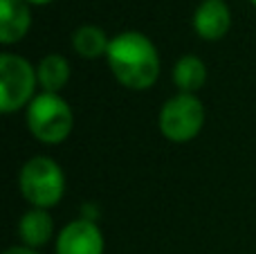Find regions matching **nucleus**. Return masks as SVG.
Returning <instances> with one entry per match:
<instances>
[{
    "label": "nucleus",
    "instance_id": "f257e3e1",
    "mask_svg": "<svg viewBox=\"0 0 256 254\" xmlns=\"http://www.w3.org/2000/svg\"><path fill=\"white\" fill-rule=\"evenodd\" d=\"M108 66L115 79L130 90H146L160 76V56L148 36L140 32H122L110 38Z\"/></svg>",
    "mask_w": 256,
    "mask_h": 254
},
{
    "label": "nucleus",
    "instance_id": "9b49d317",
    "mask_svg": "<svg viewBox=\"0 0 256 254\" xmlns=\"http://www.w3.org/2000/svg\"><path fill=\"white\" fill-rule=\"evenodd\" d=\"M38 84L43 86L45 92L56 94L61 88H66V84L70 81V63L61 54H48L43 56V61L38 63Z\"/></svg>",
    "mask_w": 256,
    "mask_h": 254
},
{
    "label": "nucleus",
    "instance_id": "6e6552de",
    "mask_svg": "<svg viewBox=\"0 0 256 254\" xmlns=\"http://www.w3.org/2000/svg\"><path fill=\"white\" fill-rule=\"evenodd\" d=\"M32 12L27 0H0V43L14 45L30 32Z\"/></svg>",
    "mask_w": 256,
    "mask_h": 254
},
{
    "label": "nucleus",
    "instance_id": "39448f33",
    "mask_svg": "<svg viewBox=\"0 0 256 254\" xmlns=\"http://www.w3.org/2000/svg\"><path fill=\"white\" fill-rule=\"evenodd\" d=\"M36 76L38 74L27 58L4 52L0 56V110L14 112L32 104Z\"/></svg>",
    "mask_w": 256,
    "mask_h": 254
},
{
    "label": "nucleus",
    "instance_id": "2eb2a0df",
    "mask_svg": "<svg viewBox=\"0 0 256 254\" xmlns=\"http://www.w3.org/2000/svg\"><path fill=\"white\" fill-rule=\"evenodd\" d=\"M250 2H252V4H256V0H250Z\"/></svg>",
    "mask_w": 256,
    "mask_h": 254
},
{
    "label": "nucleus",
    "instance_id": "0eeeda50",
    "mask_svg": "<svg viewBox=\"0 0 256 254\" xmlns=\"http://www.w3.org/2000/svg\"><path fill=\"white\" fill-rule=\"evenodd\" d=\"M232 12L222 0H202L194 14V30L200 38L218 40L230 32Z\"/></svg>",
    "mask_w": 256,
    "mask_h": 254
},
{
    "label": "nucleus",
    "instance_id": "4468645a",
    "mask_svg": "<svg viewBox=\"0 0 256 254\" xmlns=\"http://www.w3.org/2000/svg\"><path fill=\"white\" fill-rule=\"evenodd\" d=\"M27 2H32V4H48V2H52V0H27Z\"/></svg>",
    "mask_w": 256,
    "mask_h": 254
},
{
    "label": "nucleus",
    "instance_id": "ddd939ff",
    "mask_svg": "<svg viewBox=\"0 0 256 254\" xmlns=\"http://www.w3.org/2000/svg\"><path fill=\"white\" fill-rule=\"evenodd\" d=\"M4 254H38L34 248H9Z\"/></svg>",
    "mask_w": 256,
    "mask_h": 254
},
{
    "label": "nucleus",
    "instance_id": "20e7f679",
    "mask_svg": "<svg viewBox=\"0 0 256 254\" xmlns=\"http://www.w3.org/2000/svg\"><path fill=\"white\" fill-rule=\"evenodd\" d=\"M204 108L196 94L180 92L171 97L160 110V130L171 142H189L202 130Z\"/></svg>",
    "mask_w": 256,
    "mask_h": 254
},
{
    "label": "nucleus",
    "instance_id": "1a4fd4ad",
    "mask_svg": "<svg viewBox=\"0 0 256 254\" xmlns=\"http://www.w3.org/2000/svg\"><path fill=\"white\" fill-rule=\"evenodd\" d=\"M18 232H20V238L25 241L27 248H40L52 238L54 220H52V216L48 214V210L32 207L20 218V223H18Z\"/></svg>",
    "mask_w": 256,
    "mask_h": 254
},
{
    "label": "nucleus",
    "instance_id": "423d86ee",
    "mask_svg": "<svg viewBox=\"0 0 256 254\" xmlns=\"http://www.w3.org/2000/svg\"><path fill=\"white\" fill-rule=\"evenodd\" d=\"M56 254H104L102 230L90 220H72L58 234Z\"/></svg>",
    "mask_w": 256,
    "mask_h": 254
},
{
    "label": "nucleus",
    "instance_id": "7ed1b4c3",
    "mask_svg": "<svg viewBox=\"0 0 256 254\" xmlns=\"http://www.w3.org/2000/svg\"><path fill=\"white\" fill-rule=\"evenodd\" d=\"M18 184L25 200L38 210L58 205L66 192V178H63L61 166L52 158L45 156H36L22 164Z\"/></svg>",
    "mask_w": 256,
    "mask_h": 254
},
{
    "label": "nucleus",
    "instance_id": "f03ea898",
    "mask_svg": "<svg viewBox=\"0 0 256 254\" xmlns=\"http://www.w3.org/2000/svg\"><path fill=\"white\" fill-rule=\"evenodd\" d=\"M74 126V115L66 99L54 92L36 94L27 106V128L38 142L61 144Z\"/></svg>",
    "mask_w": 256,
    "mask_h": 254
},
{
    "label": "nucleus",
    "instance_id": "9d476101",
    "mask_svg": "<svg viewBox=\"0 0 256 254\" xmlns=\"http://www.w3.org/2000/svg\"><path fill=\"white\" fill-rule=\"evenodd\" d=\"M207 81V68L194 54H186L173 66V84L180 92L194 94L196 90H200Z\"/></svg>",
    "mask_w": 256,
    "mask_h": 254
},
{
    "label": "nucleus",
    "instance_id": "f8f14e48",
    "mask_svg": "<svg viewBox=\"0 0 256 254\" xmlns=\"http://www.w3.org/2000/svg\"><path fill=\"white\" fill-rule=\"evenodd\" d=\"M72 48L84 58H99V56H104V54H108L110 40H108L106 32H104L102 27L84 25L72 34Z\"/></svg>",
    "mask_w": 256,
    "mask_h": 254
}]
</instances>
